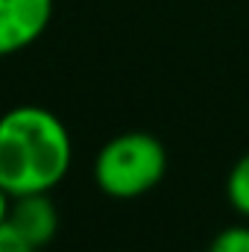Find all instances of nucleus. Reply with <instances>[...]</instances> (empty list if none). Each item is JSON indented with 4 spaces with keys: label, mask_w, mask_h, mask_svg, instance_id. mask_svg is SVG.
<instances>
[{
    "label": "nucleus",
    "mask_w": 249,
    "mask_h": 252,
    "mask_svg": "<svg viewBox=\"0 0 249 252\" xmlns=\"http://www.w3.org/2000/svg\"><path fill=\"white\" fill-rule=\"evenodd\" d=\"M70 161V132L50 109L15 106L0 118V185L12 196L53 190Z\"/></svg>",
    "instance_id": "f257e3e1"
},
{
    "label": "nucleus",
    "mask_w": 249,
    "mask_h": 252,
    "mask_svg": "<svg viewBox=\"0 0 249 252\" xmlns=\"http://www.w3.org/2000/svg\"><path fill=\"white\" fill-rule=\"evenodd\" d=\"M167 173V150L150 132H124L106 141L94 158V182L112 199H138Z\"/></svg>",
    "instance_id": "f03ea898"
},
{
    "label": "nucleus",
    "mask_w": 249,
    "mask_h": 252,
    "mask_svg": "<svg viewBox=\"0 0 249 252\" xmlns=\"http://www.w3.org/2000/svg\"><path fill=\"white\" fill-rule=\"evenodd\" d=\"M53 18V0H0V56L35 44Z\"/></svg>",
    "instance_id": "7ed1b4c3"
},
{
    "label": "nucleus",
    "mask_w": 249,
    "mask_h": 252,
    "mask_svg": "<svg viewBox=\"0 0 249 252\" xmlns=\"http://www.w3.org/2000/svg\"><path fill=\"white\" fill-rule=\"evenodd\" d=\"M9 220L32 241V247L38 252L47 250L59 235V205L53 202L50 190L12 196Z\"/></svg>",
    "instance_id": "20e7f679"
},
{
    "label": "nucleus",
    "mask_w": 249,
    "mask_h": 252,
    "mask_svg": "<svg viewBox=\"0 0 249 252\" xmlns=\"http://www.w3.org/2000/svg\"><path fill=\"white\" fill-rule=\"evenodd\" d=\"M226 196H229V205L249 220V153H244L235 167L229 170V179H226Z\"/></svg>",
    "instance_id": "39448f33"
},
{
    "label": "nucleus",
    "mask_w": 249,
    "mask_h": 252,
    "mask_svg": "<svg viewBox=\"0 0 249 252\" xmlns=\"http://www.w3.org/2000/svg\"><path fill=\"white\" fill-rule=\"evenodd\" d=\"M208 252H249V226L247 223H238V226L223 229L211 241Z\"/></svg>",
    "instance_id": "423d86ee"
},
{
    "label": "nucleus",
    "mask_w": 249,
    "mask_h": 252,
    "mask_svg": "<svg viewBox=\"0 0 249 252\" xmlns=\"http://www.w3.org/2000/svg\"><path fill=\"white\" fill-rule=\"evenodd\" d=\"M0 252H38L32 247V241L6 217L0 223Z\"/></svg>",
    "instance_id": "0eeeda50"
},
{
    "label": "nucleus",
    "mask_w": 249,
    "mask_h": 252,
    "mask_svg": "<svg viewBox=\"0 0 249 252\" xmlns=\"http://www.w3.org/2000/svg\"><path fill=\"white\" fill-rule=\"evenodd\" d=\"M9 208H12V193L0 185V223L9 217Z\"/></svg>",
    "instance_id": "6e6552de"
}]
</instances>
